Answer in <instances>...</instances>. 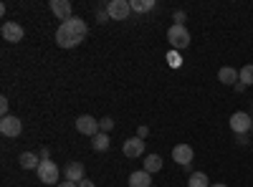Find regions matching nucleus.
<instances>
[{
  "mask_svg": "<svg viewBox=\"0 0 253 187\" xmlns=\"http://www.w3.org/2000/svg\"><path fill=\"white\" fill-rule=\"evenodd\" d=\"M84 38H86V36H81L79 31H74L69 23H61V26L56 28V43H58L61 48H74V46L81 43Z\"/></svg>",
  "mask_w": 253,
  "mask_h": 187,
  "instance_id": "f257e3e1",
  "label": "nucleus"
},
{
  "mask_svg": "<svg viewBox=\"0 0 253 187\" xmlns=\"http://www.w3.org/2000/svg\"><path fill=\"white\" fill-rule=\"evenodd\" d=\"M167 40H170L172 51H180V48L190 46V33H187L185 26H170V31H167Z\"/></svg>",
  "mask_w": 253,
  "mask_h": 187,
  "instance_id": "f03ea898",
  "label": "nucleus"
},
{
  "mask_svg": "<svg viewBox=\"0 0 253 187\" xmlns=\"http://www.w3.org/2000/svg\"><path fill=\"white\" fill-rule=\"evenodd\" d=\"M38 180L43 182V185H58V167H56V162H51V159H46V162H41L38 164Z\"/></svg>",
  "mask_w": 253,
  "mask_h": 187,
  "instance_id": "7ed1b4c3",
  "label": "nucleus"
},
{
  "mask_svg": "<svg viewBox=\"0 0 253 187\" xmlns=\"http://www.w3.org/2000/svg\"><path fill=\"white\" fill-rule=\"evenodd\" d=\"M76 132H79V134H86V137H96V134L101 132V127H99V121H96L94 116L81 114V116L76 119Z\"/></svg>",
  "mask_w": 253,
  "mask_h": 187,
  "instance_id": "20e7f679",
  "label": "nucleus"
},
{
  "mask_svg": "<svg viewBox=\"0 0 253 187\" xmlns=\"http://www.w3.org/2000/svg\"><path fill=\"white\" fill-rule=\"evenodd\" d=\"M107 13L112 20H126L132 13V5L126 0H112V3H107Z\"/></svg>",
  "mask_w": 253,
  "mask_h": 187,
  "instance_id": "39448f33",
  "label": "nucleus"
},
{
  "mask_svg": "<svg viewBox=\"0 0 253 187\" xmlns=\"http://www.w3.org/2000/svg\"><path fill=\"white\" fill-rule=\"evenodd\" d=\"M0 132H3L5 137H20V132H23V121H20L18 116H3L0 119Z\"/></svg>",
  "mask_w": 253,
  "mask_h": 187,
  "instance_id": "423d86ee",
  "label": "nucleus"
},
{
  "mask_svg": "<svg viewBox=\"0 0 253 187\" xmlns=\"http://www.w3.org/2000/svg\"><path fill=\"white\" fill-rule=\"evenodd\" d=\"M251 127H253V119L246 112H236L233 116H230V129H233L236 134H246V132H251Z\"/></svg>",
  "mask_w": 253,
  "mask_h": 187,
  "instance_id": "0eeeda50",
  "label": "nucleus"
},
{
  "mask_svg": "<svg viewBox=\"0 0 253 187\" xmlns=\"http://www.w3.org/2000/svg\"><path fill=\"white\" fill-rule=\"evenodd\" d=\"M0 33H3V40H8V43H20L26 36V31L20 28L18 23H13V20H8V23H3V28H0Z\"/></svg>",
  "mask_w": 253,
  "mask_h": 187,
  "instance_id": "6e6552de",
  "label": "nucleus"
},
{
  "mask_svg": "<svg viewBox=\"0 0 253 187\" xmlns=\"http://www.w3.org/2000/svg\"><path fill=\"white\" fill-rule=\"evenodd\" d=\"M48 8H51V13H53L58 20H63V23H66L69 18H74V15H71V3H69V0H51Z\"/></svg>",
  "mask_w": 253,
  "mask_h": 187,
  "instance_id": "1a4fd4ad",
  "label": "nucleus"
},
{
  "mask_svg": "<svg viewBox=\"0 0 253 187\" xmlns=\"http://www.w3.org/2000/svg\"><path fill=\"white\" fill-rule=\"evenodd\" d=\"M124 154L132 157V159L142 157V154H144V139H139V137L126 139V142H124Z\"/></svg>",
  "mask_w": 253,
  "mask_h": 187,
  "instance_id": "9d476101",
  "label": "nucleus"
},
{
  "mask_svg": "<svg viewBox=\"0 0 253 187\" xmlns=\"http://www.w3.org/2000/svg\"><path fill=\"white\" fill-rule=\"evenodd\" d=\"M172 159L177 164H182V167H187V164L193 162V147H190V144H177L172 150Z\"/></svg>",
  "mask_w": 253,
  "mask_h": 187,
  "instance_id": "9b49d317",
  "label": "nucleus"
},
{
  "mask_svg": "<svg viewBox=\"0 0 253 187\" xmlns=\"http://www.w3.org/2000/svg\"><path fill=\"white\" fill-rule=\"evenodd\" d=\"M84 172H86V170H84V164L81 162H69L66 164V170H63V175H66V180L69 182H81V180H86V177H84Z\"/></svg>",
  "mask_w": 253,
  "mask_h": 187,
  "instance_id": "f8f14e48",
  "label": "nucleus"
},
{
  "mask_svg": "<svg viewBox=\"0 0 253 187\" xmlns=\"http://www.w3.org/2000/svg\"><path fill=\"white\" fill-rule=\"evenodd\" d=\"M238 71L236 69H230V66H223L220 71H218V81H220V84H228V86H236L238 84Z\"/></svg>",
  "mask_w": 253,
  "mask_h": 187,
  "instance_id": "ddd939ff",
  "label": "nucleus"
},
{
  "mask_svg": "<svg viewBox=\"0 0 253 187\" xmlns=\"http://www.w3.org/2000/svg\"><path fill=\"white\" fill-rule=\"evenodd\" d=\"M129 187H152V177H150V172H144V170L132 172V175H129Z\"/></svg>",
  "mask_w": 253,
  "mask_h": 187,
  "instance_id": "4468645a",
  "label": "nucleus"
},
{
  "mask_svg": "<svg viewBox=\"0 0 253 187\" xmlns=\"http://www.w3.org/2000/svg\"><path fill=\"white\" fill-rule=\"evenodd\" d=\"M18 162H20V167H23V170H38L41 157H38V154H33V152H23V154L18 157Z\"/></svg>",
  "mask_w": 253,
  "mask_h": 187,
  "instance_id": "2eb2a0df",
  "label": "nucleus"
},
{
  "mask_svg": "<svg viewBox=\"0 0 253 187\" xmlns=\"http://www.w3.org/2000/svg\"><path fill=\"white\" fill-rule=\"evenodd\" d=\"M91 147H94V152H107L109 150V134L99 132L96 137H91Z\"/></svg>",
  "mask_w": 253,
  "mask_h": 187,
  "instance_id": "dca6fc26",
  "label": "nucleus"
},
{
  "mask_svg": "<svg viewBox=\"0 0 253 187\" xmlns=\"http://www.w3.org/2000/svg\"><path fill=\"white\" fill-rule=\"evenodd\" d=\"M162 170V157L160 154H147L144 157V172H160Z\"/></svg>",
  "mask_w": 253,
  "mask_h": 187,
  "instance_id": "f3484780",
  "label": "nucleus"
},
{
  "mask_svg": "<svg viewBox=\"0 0 253 187\" xmlns=\"http://www.w3.org/2000/svg\"><path fill=\"white\" fill-rule=\"evenodd\" d=\"M187 187H210L208 175L205 172H193V175H190V180H187Z\"/></svg>",
  "mask_w": 253,
  "mask_h": 187,
  "instance_id": "a211bd4d",
  "label": "nucleus"
},
{
  "mask_svg": "<svg viewBox=\"0 0 253 187\" xmlns=\"http://www.w3.org/2000/svg\"><path fill=\"white\" fill-rule=\"evenodd\" d=\"M132 13H147L155 8V0H132Z\"/></svg>",
  "mask_w": 253,
  "mask_h": 187,
  "instance_id": "6ab92c4d",
  "label": "nucleus"
},
{
  "mask_svg": "<svg viewBox=\"0 0 253 187\" xmlns=\"http://www.w3.org/2000/svg\"><path fill=\"white\" fill-rule=\"evenodd\" d=\"M66 23H69V26H71L74 31H79L81 36H86V33H89V26H86V23H84V20H81V18H76V15H74V18H69V20H66Z\"/></svg>",
  "mask_w": 253,
  "mask_h": 187,
  "instance_id": "aec40b11",
  "label": "nucleus"
},
{
  "mask_svg": "<svg viewBox=\"0 0 253 187\" xmlns=\"http://www.w3.org/2000/svg\"><path fill=\"white\" fill-rule=\"evenodd\" d=\"M238 81H243L246 86H251V84H253V64H248V66H243V69H241Z\"/></svg>",
  "mask_w": 253,
  "mask_h": 187,
  "instance_id": "412c9836",
  "label": "nucleus"
},
{
  "mask_svg": "<svg viewBox=\"0 0 253 187\" xmlns=\"http://www.w3.org/2000/svg\"><path fill=\"white\" fill-rule=\"evenodd\" d=\"M99 127H101V132H107V134H109V132L114 129V119H112V116H104V119L99 121Z\"/></svg>",
  "mask_w": 253,
  "mask_h": 187,
  "instance_id": "4be33fe9",
  "label": "nucleus"
},
{
  "mask_svg": "<svg viewBox=\"0 0 253 187\" xmlns=\"http://www.w3.org/2000/svg\"><path fill=\"white\" fill-rule=\"evenodd\" d=\"M167 61H170V66H182V58H180L177 51H170V53H167Z\"/></svg>",
  "mask_w": 253,
  "mask_h": 187,
  "instance_id": "5701e85b",
  "label": "nucleus"
},
{
  "mask_svg": "<svg viewBox=\"0 0 253 187\" xmlns=\"http://www.w3.org/2000/svg\"><path fill=\"white\" fill-rule=\"evenodd\" d=\"M0 114L10 116V114H8V99H5V96H0Z\"/></svg>",
  "mask_w": 253,
  "mask_h": 187,
  "instance_id": "b1692460",
  "label": "nucleus"
},
{
  "mask_svg": "<svg viewBox=\"0 0 253 187\" xmlns=\"http://www.w3.org/2000/svg\"><path fill=\"white\" fill-rule=\"evenodd\" d=\"M107 20H112L107 10H99V13H96V23H107Z\"/></svg>",
  "mask_w": 253,
  "mask_h": 187,
  "instance_id": "393cba45",
  "label": "nucleus"
},
{
  "mask_svg": "<svg viewBox=\"0 0 253 187\" xmlns=\"http://www.w3.org/2000/svg\"><path fill=\"white\" fill-rule=\"evenodd\" d=\"M185 23V10H177L175 13V26H182Z\"/></svg>",
  "mask_w": 253,
  "mask_h": 187,
  "instance_id": "a878e982",
  "label": "nucleus"
},
{
  "mask_svg": "<svg viewBox=\"0 0 253 187\" xmlns=\"http://www.w3.org/2000/svg\"><path fill=\"white\" fill-rule=\"evenodd\" d=\"M147 134H150V129H147V127H139V129H137V137H139V139H144Z\"/></svg>",
  "mask_w": 253,
  "mask_h": 187,
  "instance_id": "bb28decb",
  "label": "nucleus"
},
{
  "mask_svg": "<svg viewBox=\"0 0 253 187\" xmlns=\"http://www.w3.org/2000/svg\"><path fill=\"white\" fill-rule=\"evenodd\" d=\"M56 187H79V185H76V182H69V180H66V182H58Z\"/></svg>",
  "mask_w": 253,
  "mask_h": 187,
  "instance_id": "cd10ccee",
  "label": "nucleus"
},
{
  "mask_svg": "<svg viewBox=\"0 0 253 187\" xmlns=\"http://www.w3.org/2000/svg\"><path fill=\"white\" fill-rule=\"evenodd\" d=\"M79 187H94V182H91V180H81Z\"/></svg>",
  "mask_w": 253,
  "mask_h": 187,
  "instance_id": "c85d7f7f",
  "label": "nucleus"
},
{
  "mask_svg": "<svg viewBox=\"0 0 253 187\" xmlns=\"http://www.w3.org/2000/svg\"><path fill=\"white\" fill-rule=\"evenodd\" d=\"M236 91H238V94H243V91H246V84H243V81H238V84H236Z\"/></svg>",
  "mask_w": 253,
  "mask_h": 187,
  "instance_id": "c756f323",
  "label": "nucleus"
},
{
  "mask_svg": "<svg viewBox=\"0 0 253 187\" xmlns=\"http://www.w3.org/2000/svg\"><path fill=\"white\" fill-rule=\"evenodd\" d=\"M236 139H238V144H248V139H246V134H236Z\"/></svg>",
  "mask_w": 253,
  "mask_h": 187,
  "instance_id": "7c9ffc66",
  "label": "nucleus"
},
{
  "mask_svg": "<svg viewBox=\"0 0 253 187\" xmlns=\"http://www.w3.org/2000/svg\"><path fill=\"white\" fill-rule=\"evenodd\" d=\"M210 187H228V185H220V182H218V185H210Z\"/></svg>",
  "mask_w": 253,
  "mask_h": 187,
  "instance_id": "2f4dec72",
  "label": "nucleus"
},
{
  "mask_svg": "<svg viewBox=\"0 0 253 187\" xmlns=\"http://www.w3.org/2000/svg\"><path fill=\"white\" fill-rule=\"evenodd\" d=\"M251 132H253V127H251Z\"/></svg>",
  "mask_w": 253,
  "mask_h": 187,
  "instance_id": "473e14b6",
  "label": "nucleus"
}]
</instances>
